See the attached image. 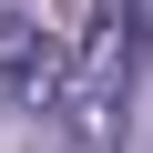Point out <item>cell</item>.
I'll return each mask as SVG.
<instances>
[{"instance_id": "obj_1", "label": "cell", "mask_w": 153, "mask_h": 153, "mask_svg": "<svg viewBox=\"0 0 153 153\" xmlns=\"http://www.w3.org/2000/svg\"><path fill=\"white\" fill-rule=\"evenodd\" d=\"M71 82V41L41 31L31 10H0V102H21V112H51Z\"/></svg>"}]
</instances>
